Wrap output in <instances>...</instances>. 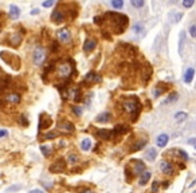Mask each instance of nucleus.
<instances>
[{
  "label": "nucleus",
  "instance_id": "nucleus-1",
  "mask_svg": "<svg viewBox=\"0 0 196 193\" xmlns=\"http://www.w3.org/2000/svg\"><path fill=\"white\" fill-rule=\"evenodd\" d=\"M105 22H108V24H110V30L113 34H124L128 27V16L122 15V13L117 12H108L105 13Z\"/></svg>",
  "mask_w": 196,
  "mask_h": 193
},
{
  "label": "nucleus",
  "instance_id": "nucleus-2",
  "mask_svg": "<svg viewBox=\"0 0 196 193\" xmlns=\"http://www.w3.org/2000/svg\"><path fill=\"white\" fill-rule=\"evenodd\" d=\"M141 103L139 101V98L132 95V97H128L125 98V99H122L121 102V110L124 111V113H126L129 115L133 117V121L137 119V117H139L140 111H141Z\"/></svg>",
  "mask_w": 196,
  "mask_h": 193
},
{
  "label": "nucleus",
  "instance_id": "nucleus-3",
  "mask_svg": "<svg viewBox=\"0 0 196 193\" xmlns=\"http://www.w3.org/2000/svg\"><path fill=\"white\" fill-rule=\"evenodd\" d=\"M74 73H75V69H74V63L71 60L63 59L56 63V75L61 79L67 80V79H70V77Z\"/></svg>",
  "mask_w": 196,
  "mask_h": 193
},
{
  "label": "nucleus",
  "instance_id": "nucleus-4",
  "mask_svg": "<svg viewBox=\"0 0 196 193\" xmlns=\"http://www.w3.org/2000/svg\"><path fill=\"white\" fill-rule=\"evenodd\" d=\"M0 58H2L8 66H11L14 70L20 69V59H19V56L15 55V54H10L7 51H3V52H0Z\"/></svg>",
  "mask_w": 196,
  "mask_h": 193
},
{
  "label": "nucleus",
  "instance_id": "nucleus-5",
  "mask_svg": "<svg viewBox=\"0 0 196 193\" xmlns=\"http://www.w3.org/2000/svg\"><path fill=\"white\" fill-rule=\"evenodd\" d=\"M46 59H47V50H46V48H43V47L34 48V51H32V62H34V65L41 66Z\"/></svg>",
  "mask_w": 196,
  "mask_h": 193
},
{
  "label": "nucleus",
  "instance_id": "nucleus-6",
  "mask_svg": "<svg viewBox=\"0 0 196 193\" xmlns=\"http://www.w3.org/2000/svg\"><path fill=\"white\" fill-rule=\"evenodd\" d=\"M20 43H22V32H17V31L10 34L7 39L4 40V44H8L11 47H19Z\"/></svg>",
  "mask_w": 196,
  "mask_h": 193
},
{
  "label": "nucleus",
  "instance_id": "nucleus-7",
  "mask_svg": "<svg viewBox=\"0 0 196 193\" xmlns=\"http://www.w3.org/2000/svg\"><path fill=\"white\" fill-rule=\"evenodd\" d=\"M56 35H58V39L61 40L62 43H70L71 42V32H70V30L69 28H62V30H59L56 32Z\"/></svg>",
  "mask_w": 196,
  "mask_h": 193
},
{
  "label": "nucleus",
  "instance_id": "nucleus-8",
  "mask_svg": "<svg viewBox=\"0 0 196 193\" xmlns=\"http://www.w3.org/2000/svg\"><path fill=\"white\" fill-rule=\"evenodd\" d=\"M65 13L62 12V10L61 8H56L55 11H52V13H51V22H54V23H56V24H61V23H63L65 22Z\"/></svg>",
  "mask_w": 196,
  "mask_h": 193
},
{
  "label": "nucleus",
  "instance_id": "nucleus-9",
  "mask_svg": "<svg viewBox=\"0 0 196 193\" xmlns=\"http://www.w3.org/2000/svg\"><path fill=\"white\" fill-rule=\"evenodd\" d=\"M65 169H66V162L63 160H58L50 166V172L51 173H62V172H65Z\"/></svg>",
  "mask_w": 196,
  "mask_h": 193
},
{
  "label": "nucleus",
  "instance_id": "nucleus-10",
  "mask_svg": "<svg viewBox=\"0 0 196 193\" xmlns=\"http://www.w3.org/2000/svg\"><path fill=\"white\" fill-rule=\"evenodd\" d=\"M96 136L100 138V140H104V141H109L113 136V130H109V129H98L96 132Z\"/></svg>",
  "mask_w": 196,
  "mask_h": 193
},
{
  "label": "nucleus",
  "instance_id": "nucleus-11",
  "mask_svg": "<svg viewBox=\"0 0 196 193\" xmlns=\"http://www.w3.org/2000/svg\"><path fill=\"white\" fill-rule=\"evenodd\" d=\"M101 75L97 74L96 71H90V73L86 74V77H85V82H86L87 84H91V83H98L101 82Z\"/></svg>",
  "mask_w": 196,
  "mask_h": 193
},
{
  "label": "nucleus",
  "instance_id": "nucleus-12",
  "mask_svg": "<svg viewBox=\"0 0 196 193\" xmlns=\"http://www.w3.org/2000/svg\"><path fill=\"white\" fill-rule=\"evenodd\" d=\"M160 169H161V172L164 174H168V176H171V174L175 173V168H173V165L169 162V161H161V164H160Z\"/></svg>",
  "mask_w": 196,
  "mask_h": 193
},
{
  "label": "nucleus",
  "instance_id": "nucleus-13",
  "mask_svg": "<svg viewBox=\"0 0 196 193\" xmlns=\"http://www.w3.org/2000/svg\"><path fill=\"white\" fill-rule=\"evenodd\" d=\"M97 47V40L93 38H87L83 43V51L85 52H91L94 51V48Z\"/></svg>",
  "mask_w": 196,
  "mask_h": 193
},
{
  "label": "nucleus",
  "instance_id": "nucleus-14",
  "mask_svg": "<svg viewBox=\"0 0 196 193\" xmlns=\"http://www.w3.org/2000/svg\"><path fill=\"white\" fill-rule=\"evenodd\" d=\"M128 132H130V128L128 125H124V123H120V125H115L114 129H113V134L114 136H122Z\"/></svg>",
  "mask_w": 196,
  "mask_h": 193
},
{
  "label": "nucleus",
  "instance_id": "nucleus-15",
  "mask_svg": "<svg viewBox=\"0 0 196 193\" xmlns=\"http://www.w3.org/2000/svg\"><path fill=\"white\" fill-rule=\"evenodd\" d=\"M52 123V119L48 118L47 115H41V118H39V130H43V129H48L51 126Z\"/></svg>",
  "mask_w": 196,
  "mask_h": 193
},
{
  "label": "nucleus",
  "instance_id": "nucleus-16",
  "mask_svg": "<svg viewBox=\"0 0 196 193\" xmlns=\"http://www.w3.org/2000/svg\"><path fill=\"white\" fill-rule=\"evenodd\" d=\"M58 129H61L62 132H65V133H73L75 128L69 121H62V122H59V125H58Z\"/></svg>",
  "mask_w": 196,
  "mask_h": 193
},
{
  "label": "nucleus",
  "instance_id": "nucleus-17",
  "mask_svg": "<svg viewBox=\"0 0 196 193\" xmlns=\"http://www.w3.org/2000/svg\"><path fill=\"white\" fill-rule=\"evenodd\" d=\"M167 89H168V84H165V83H157L154 86V89H153V97H160L161 94H164L167 91Z\"/></svg>",
  "mask_w": 196,
  "mask_h": 193
},
{
  "label": "nucleus",
  "instance_id": "nucleus-18",
  "mask_svg": "<svg viewBox=\"0 0 196 193\" xmlns=\"http://www.w3.org/2000/svg\"><path fill=\"white\" fill-rule=\"evenodd\" d=\"M133 164H135V166H133V173L135 174H141L142 172L145 170V164L142 162L140 160H132Z\"/></svg>",
  "mask_w": 196,
  "mask_h": 193
},
{
  "label": "nucleus",
  "instance_id": "nucleus-19",
  "mask_svg": "<svg viewBox=\"0 0 196 193\" xmlns=\"http://www.w3.org/2000/svg\"><path fill=\"white\" fill-rule=\"evenodd\" d=\"M6 101H8L12 105H17V103H20L22 101V97L19 93H10L6 97Z\"/></svg>",
  "mask_w": 196,
  "mask_h": 193
},
{
  "label": "nucleus",
  "instance_id": "nucleus-20",
  "mask_svg": "<svg viewBox=\"0 0 196 193\" xmlns=\"http://www.w3.org/2000/svg\"><path fill=\"white\" fill-rule=\"evenodd\" d=\"M112 119V114L109 113V111H105V113H101L100 115L96 117V121L98 123H106L109 122V121Z\"/></svg>",
  "mask_w": 196,
  "mask_h": 193
},
{
  "label": "nucleus",
  "instance_id": "nucleus-21",
  "mask_svg": "<svg viewBox=\"0 0 196 193\" xmlns=\"http://www.w3.org/2000/svg\"><path fill=\"white\" fill-rule=\"evenodd\" d=\"M195 77V69H192V67H189L188 70L184 73V77H183V80L187 83V84H189L191 82H192V79Z\"/></svg>",
  "mask_w": 196,
  "mask_h": 193
},
{
  "label": "nucleus",
  "instance_id": "nucleus-22",
  "mask_svg": "<svg viewBox=\"0 0 196 193\" xmlns=\"http://www.w3.org/2000/svg\"><path fill=\"white\" fill-rule=\"evenodd\" d=\"M168 141H169V137L167 136L165 133H163V134H160V136L157 137V140H156V143H157L159 147H165L167 143H168Z\"/></svg>",
  "mask_w": 196,
  "mask_h": 193
},
{
  "label": "nucleus",
  "instance_id": "nucleus-23",
  "mask_svg": "<svg viewBox=\"0 0 196 193\" xmlns=\"http://www.w3.org/2000/svg\"><path fill=\"white\" fill-rule=\"evenodd\" d=\"M145 145H146V140H139V141H137V142L135 143V145H132V146H130V153H133V152H139V150H141Z\"/></svg>",
  "mask_w": 196,
  "mask_h": 193
},
{
  "label": "nucleus",
  "instance_id": "nucleus-24",
  "mask_svg": "<svg viewBox=\"0 0 196 193\" xmlns=\"http://www.w3.org/2000/svg\"><path fill=\"white\" fill-rule=\"evenodd\" d=\"M19 16H20V10H19V7L11 6V7H10V17H11L12 20H16V19H19Z\"/></svg>",
  "mask_w": 196,
  "mask_h": 193
},
{
  "label": "nucleus",
  "instance_id": "nucleus-25",
  "mask_svg": "<svg viewBox=\"0 0 196 193\" xmlns=\"http://www.w3.org/2000/svg\"><path fill=\"white\" fill-rule=\"evenodd\" d=\"M150 176H152V174H150V172H146V170H144V172L141 173V176H140L139 184H140V185H145V184L150 180Z\"/></svg>",
  "mask_w": 196,
  "mask_h": 193
},
{
  "label": "nucleus",
  "instance_id": "nucleus-26",
  "mask_svg": "<svg viewBox=\"0 0 196 193\" xmlns=\"http://www.w3.org/2000/svg\"><path fill=\"white\" fill-rule=\"evenodd\" d=\"M177 98H179V94H177V93H171L167 99L163 101L161 105H169V103H173V102L177 101Z\"/></svg>",
  "mask_w": 196,
  "mask_h": 193
},
{
  "label": "nucleus",
  "instance_id": "nucleus-27",
  "mask_svg": "<svg viewBox=\"0 0 196 193\" xmlns=\"http://www.w3.org/2000/svg\"><path fill=\"white\" fill-rule=\"evenodd\" d=\"M156 157H157V150L153 149V147H152V149H149V150L145 153V158L148 160V161H154Z\"/></svg>",
  "mask_w": 196,
  "mask_h": 193
},
{
  "label": "nucleus",
  "instance_id": "nucleus-28",
  "mask_svg": "<svg viewBox=\"0 0 196 193\" xmlns=\"http://www.w3.org/2000/svg\"><path fill=\"white\" fill-rule=\"evenodd\" d=\"M90 147H91V140H89V138H85V140H82V142H81V149H82L83 152L90 150Z\"/></svg>",
  "mask_w": 196,
  "mask_h": 193
},
{
  "label": "nucleus",
  "instance_id": "nucleus-29",
  "mask_svg": "<svg viewBox=\"0 0 196 193\" xmlns=\"http://www.w3.org/2000/svg\"><path fill=\"white\" fill-rule=\"evenodd\" d=\"M56 137H59V132H48L43 134V140H55Z\"/></svg>",
  "mask_w": 196,
  "mask_h": 193
},
{
  "label": "nucleus",
  "instance_id": "nucleus-30",
  "mask_svg": "<svg viewBox=\"0 0 196 193\" xmlns=\"http://www.w3.org/2000/svg\"><path fill=\"white\" fill-rule=\"evenodd\" d=\"M173 152H175V153H176L177 156H179L180 158L183 160V161H187V160L189 158V157H188V154H187L184 150H181V149H173Z\"/></svg>",
  "mask_w": 196,
  "mask_h": 193
},
{
  "label": "nucleus",
  "instance_id": "nucleus-31",
  "mask_svg": "<svg viewBox=\"0 0 196 193\" xmlns=\"http://www.w3.org/2000/svg\"><path fill=\"white\" fill-rule=\"evenodd\" d=\"M187 117H188V114L184 113V111H179V113L175 114V119L177 121V122H181V121H184Z\"/></svg>",
  "mask_w": 196,
  "mask_h": 193
},
{
  "label": "nucleus",
  "instance_id": "nucleus-32",
  "mask_svg": "<svg viewBox=\"0 0 196 193\" xmlns=\"http://www.w3.org/2000/svg\"><path fill=\"white\" fill-rule=\"evenodd\" d=\"M112 6L115 10H121L124 7V0H112Z\"/></svg>",
  "mask_w": 196,
  "mask_h": 193
},
{
  "label": "nucleus",
  "instance_id": "nucleus-33",
  "mask_svg": "<svg viewBox=\"0 0 196 193\" xmlns=\"http://www.w3.org/2000/svg\"><path fill=\"white\" fill-rule=\"evenodd\" d=\"M130 4L135 8H142V7H144V4H145V2H144V0H130Z\"/></svg>",
  "mask_w": 196,
  "mask_h": 193
},
{
  "label": "nucleus",
  "instance_id": "nucleus-34",
  "mask_svg": "<svg viewBox=\"0 0 196 193\" xmlns=\"http://www.w3.org/2000/svg\"><path fill=\"white\" fill-rule=\"evenodd\" d=\"M78 160H79V157L77 156V154H70L69 157H67V161L70 164H73V165H75L78 162Z\"/></svg>",
  "mask_w": 196,
  "mask_h": 193
},
{
  "label": "nucleus",
  "instance_id": "nucleus-35",
  "mask_svg": "<svg viewBox=\"0 0 196 193\" xmlns=\"http://www.w3.org/2000/svg\"><path fill=\"white\" fill-rule=\"evenodd\" d=\"M169 17H171V19H173V22H180L181 20V17H183V13L181 12H179V13H175V15H173V13H171V15H169Z\"/></svg>",
  "mask_w": 196,
  "mask_h": 193
},
{
  "label": "nucleus",
  "instance_id": "nucleus-36",
  "mask_svg": "<svg viewBox=\"0 0 196 193\" xmlns=\"http://www.w3.org/2000/svg\"><path fill=\"white\" fill-rule=\"evenodd\" d=\"M41 150H42V153L44 157H48L51 153V150H50V147L48 146H44V145H41Z\"/></svg>",
  "mask_w": 196,
  "mask_h": 193
},
{
  "label": "nucleus",
  "instance_id": "nucleus-37",
  "mask_svg": "<svg viewBox=\"0 0 196 193\" xmlns=\"http://www.w3.org/2000/svg\"><path fill=\"white\" fill-rule=\"evenodd\" d=\"M71 110H73V113L77 115V117H81V115H82V107H79V106H73V107H71Z\"/></svg>",
  "mask_w": 196,
  "mask_h": 193
},
{
  "label": "nucleus",
  "instance_id": "nucleus-38",
  "mask_svg": "<svg viewBox=\"0 0 196 193\" xmlns=\"http://www.w3.org/2000/svg\"><path fill=\"white\" fill-rule=\"evenodd\" d=\"M195 4V0H183V7L184 8H191Z\"/></svg>",
  "mask_w": 196,
  "mask_h": 193
},
{
  "label": "nucleus",
  "instance_id": "nucleus-39",
  "mask_svg": "<svg viewBox=\"0 0 196 193\" xmlns=\"http://www.w3.org/2000/svg\"><path fill=\"white\" fill-rule=\"evenodd\" d=\"M133 31H135L136 34H141L142 31H144V27H142L140 23H137V24L133 26Z\"/></svg>",
  "mask_w": 196,
  "mask_h": 193
},
{
  "label": "nucleus",
  "instance_id": "nucleus-40",
  "mask_svg": "<svg viewBox=\"0 0 196 193\" xmlns=\"http://www.w3.org/2000/svg\"><path fill=\"white\" fill-rule=\"evenodd\" d=\"M159 186H160V182H159V181H153L152 188H150V192H152V193H156V192L159 191Z\"/></svg>",
  "mask_w": 196,
  "mask_h": 193
},
{
  "label": "nucleus",
  "instance_id": "nucleus-41",
  "mask_svg": "<svg viewBox=\"0 0 196 193\" xmlns=\"http://www.w3.org/2000/svg\"><path fill=\"white\" fill-rule=\"evenodd\" d=\"M19 122H20V125H23V126H28V121H27V118H26V115L19 117Z\"/></svg>",
  "mask_w": 196,
  "mask_h": 193
},
{
  "label": "nucleus",
  "instance_id": "nucleus-42",
  "mask_svg": "<svg viewBox=\"0 0 196 193\" xmlns=\"http://www.w3.org/2000/svg\"><path fill=\"white\" fill-rule=\"evenodd\" d=\"M55 4V0H47V2H43V7L44 8H50Z\"/></svg>",
  "mask_w": 196,
  "mask_h": 193
},
{
  "label": "nucleus",
  "instance_id": "nucleus-43",
  "mask_svg": "<svg viewBox=\"0 0 196 193\" xmlns=\"http://www.w3.org/2000/svg\"><path fill=\"white\" fill-rule=\"evenodd\" d=\"M183 40H185V34H184V31H181V34H180V47H179V52L183 51Z\"/></svg>",
  "mask_w": 196,
  "mask_h": 193
},
{
  "label": "nucleus",
  "instance_id": "nucleus-44",
  "mask_svg": "<svg viewBox=\"0 0 196 193\" xmlns=\"http://www.w3.org/2000/svg\"><path fill=\"white\" fill-rule=\"evenodd\" d=\"M22 189V185H12V186H10L7 189V192H17V191H20Z\"/></svg>",
  "mask_w": 196,
  "mask_h": 193
},
{
  "label": "nucleus",
  "instance_id": "nucleus-45",
  "mask_svg": "<svg viewBox=\"0 0 196 193\" xmlns=\"http://www.w3.org/2000/svg\"><path fill=\"white\" fill-rule=\"evenodd\" d=\"M189 35L192 38H196V24H192L189 27Z\"/></svg>",
  "mask_w": 196,
  "mask_h": 193
},
{
  "label": "nucleus",
  "instance_id": "nucleus-46",
  "mask_svg": "<svg viewBox=\"0 0 196 193\" xmlns=\"http://www.w3.org/2000/svg\"><path fill=\"white\" fill-rule=\"evenodd\" d=\"M51 51H58V43L56 42H52V46H51Z\"/></svg>",
  "mask_w": 196,
  "mask_h": 193
},
{
  "label": "nucleus",
  "instance_id": "nucleus-47",
  "mask_svg": "<svg viewBox=\"0 0 196 193\" xmlns=\"http://www.w3.org/2000/svg\"><path fill=\"white\" fill-rule=\"evenodd\" d=\"M159 42H160V36L156 38V44H154V51H156V52L159 51Z\"/></svg>",
  "mask_w": 196,
  "mask_h": 193
},
{
  "label": "nucleus",
  "instance_id": "nucleus-48",
  "mask_svg": "<svg viewBox=\"0 0 196 193\" xmlns=\"http://www.w3.org/2000/svg\"><path fill=\"white\" fill-rule=\"evenodd\" d=\"M188 143H189V145H192V146H195V149H196V138H191V140H188Z\"/></svg>",
  "mask_w": 196,
  "mask_h": 193
},
{
  "label": "nucleus",
  "instance_id": "nucleus-49",
  "mask_svg": "<svg viewBox=\"0 0 196 193\" xmlns=\"http://www.w3.org/2000/svg\"><path fill=\"white\" fill-rule=\"evenodd\" d=\"M7 136V132H6V130H4V129H0V138H2V137H6Z\"/></svg>",
  "mask_w": 196,
  "mask_h": 193
},
{
  "label": "nucleus",
  "instance_id": "nucleus-50",
  "mask_svg": "<svg viewBox=\"0 0 196 193\" xmlns=\"http://www.w3.org/2000/svg\"><path fill=\"white\" fill-rule=\"evenodd\" d=\"M28 193H44L42 189H34V191H30Z\"/></svg>",
  "mask_w": 196,
  "mask_h": 193
},
{
  "label": "nucleus",
  "instance_id": "nucleus-51",
  "mask_svg": "<svg viewBox=\"0 0 196 193\" xmlns=\"http://www.w3.org/2000/svg\"><path fill=\"white\" fill-rule=\"evenodd\" d=\"M38 13H39V10H38V8H35V10L31 11V15H38Z\"/></svg>",
  "mask_w": 196,
  "mask_h": 193
},
{
  "label": "nucleus",
  "instance_id": "nucleus-52",
  "mask_svg": "<svg viewBox=\"0 0 196 193\" xmlns=\"http://www.w3.org/2000/svg\"><path fill=\"white\" fill-rule=\"evenodd\" d=\"M195 184H196V180H195V181H192V182H191V184H189V188H192V186L195 185Z\"/></svg>",
  "mask_w": 196,
  "mask_h": 193
},
{
  "label": "nucleus",
  "instance_id": "nucleus-53",
  "mask_svg": "<svg viewBox=\"0 0 196 193\" xmlns=\"http://www.w3.org/2000/svg\"><path fill=\"white\" fill-rule=\"evenodd\" d=\"M4 102H6V101H4V99H0V107H2V106L4 105Z\"/></svg>",
  "mask_w": 196,
  "mask_h": 193
},
{
  "label": "nucleus",
  "instance_id": "nucleus-54",
  "mask_svg": "<svg viewBox=\"0 0 196 193\" xmlns=\"http://www.w3.org/2000/svg\"><path fill=\"white\" fill-rule=\"evenodd\" d=\"M82 193H93V192H91V191H83Z\"/></svg>",
  "mask_w": 196,
  "mask_h": 193
},
{
  "label": "nucleus",
  "instance_id": "nucleus-55",
  "mask_svg": "<svg viewBox=\"0 0 196 193\" xmlns=\"http://www.w3.org/2000/svg\"><path fill=\"white\" fill-rule=\"evenodd\" d=\"M0 74H2V69H0Z\"/></svg>",
  "mask_w": 196,
  "mask_h": 193
},
{
  "label": "nucleus",
  "instance_id": "nucleus-56",
  "mask_svg": "<svg viewBox=\"0 0 196 193\" xmlns=\"http://www.w3.org/2000/svg\"><path fill=\"white\" fill-rule=\"evenodd\" d=\"M194 193H196V192H194Z\"/></svg>",
  "mask_w": 196,
  "mask_h": 193
}]
</instances>
